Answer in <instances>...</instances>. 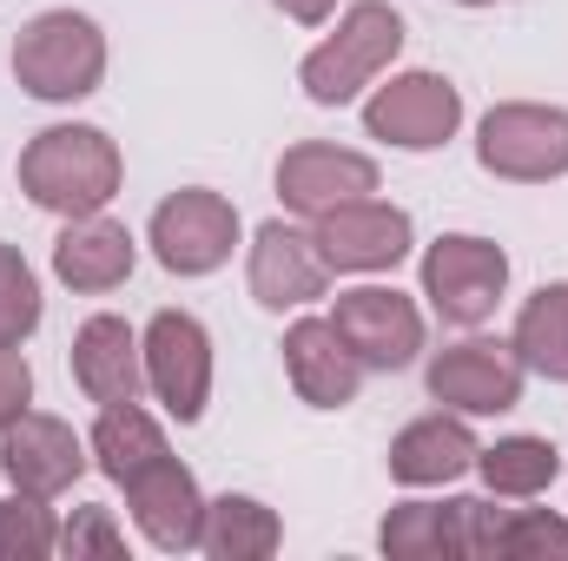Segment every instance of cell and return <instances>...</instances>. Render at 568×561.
<instances>
[{
  "instance_id": "cell-1",
  "label": "cell",
  "mask_w": 568,
  "mask_h": 561,
  "mask_svg": "<svg viewBox=\"0 0 568 561\" xmlns=\"http://www.w3.org/2000/svg\"><path fill=\"white\" fill-rule=\"evenodd\" d=\"M13 172H20V192H27L40 212H53V218H87V212H106V205L120 198L126 159H120V145L106 140L100 126L67 120V126L33 133Z\"/></svg>"
},
{
  "instance_id": "cell-2",
  "label": "cell",
  "mask_w": 568,
  "mask_h": 561,
  "mask_svg": "<svg viewBox=\"0 0 568 561\" xmlns=\"http://www.w3.org/2000/svg\"><path fill=\"white\" fill-rule=\"evenodd\" d=\"M404 53V13L390 0H357L337 13V33H324L304 67H297V86L311 106H351L364 86H377Z\"/></svg>"
},
{
  "instance_id": "cell-3",
  "label": "cell",
  "mask_w": 568,
  "mask_h": 561,
  "mask_svg": "<svg viewBox=\"0 0 568 561\" xmlns=\"http://www.w3.org/2000/svg\"><path fill=\"white\" fill-rule=\"evenodd\" d=\"M13 80L27 100H47V106H73L87 93H100L106 80V33L93 13L80 7H47L20 27L13 40Z\"/></svg>"
},
{
  "instance_id": "cell-4",
  "label": "cell",
  "mask_w": 568,
  "mask_h": 561,
  "mask_svg": "<svg viewBox=\"0 0 568 561\" xmlns=\"http://www.w3.org/2000/svg\"><path fill=\"white\" fill-rule=\"evenodd\" d=\"M476 165L509 185H549L568 178V106L542 100H503L476 126Z\"/></svg>"
},
{
  "instance_id": "cell-5",
  "label": "cell",
  "mask_w": 568,
  "mask_h": 561,
  "mask_svg": "<svg viewBox=\"0 0 568 561\" xmlns=\"http://www.w3.org/2000/svg\"><path fill=\"white\" fill-rule=\"evenodd\" d=\"M145 245L172 278H212L239 252V205L212 185H185V192L159 198V212L145 225Z\"/></svg>"
},
{
  "instance_id": "cell-6",
  "label": "cell",
  "mask_w": 568,
  "mask_h": 561,
  "mask_svg": "<svg viewBox=\"0 0 568 561\" xmlns=\"http://www.w3.org/2000/svg\"><path fill=\"white\" fill-rule=\"evenodd\" d=\"M509 290V252L496 238H476V232H443L424 252V297L429 310L456 330H476L496 317Z\"/></svg>"
},
{
  "instance_id": "cell-7",
  "label": "cell",
  "mask_w": 568,
  "mask_h": 561,
  "mask_svg": "<svg viewBox=\"0 0 568 561\" xmlns=\"http://www.w3.org/2000/svg\"><path fill=\"white\" fill-rule=\"evenodd\" d=\"M523 357L503 344V337H463V344H443L429 357L424 384L429 404L456 410V417H509L523 404Z\"/></svg>"
},
{
  "instance_id": "cell-8",
  "label": "cell",
  "mask_w": 568,
  "mask_h": 561,
  "mask_svg": "<svg viewBox=\"0 0 568 561\" xmlns=\"http://www.w3.org/2000/svg\"><path fill=\"white\" fill-rule=\"evenodd\" d=\"M145 390L165 404L172 422H199L212 404V330L192 310H152L140 330Z\"/></svg>"
},
{
  "instance_id": "cell-9",
  "label": "cell",
  "mask_w": 568,
  "mask_h": 561,
  "mask_svg": "<svg viewBox=\"0 0 568 561\" xmlns=\"http://www.w3.org/2000/svg\"><path fill=\"white\" fill-rule=\"evenodd\" d=\"M456 126H463V93H456V80H443L429 67L390 73V86H377L364 100V133L397 152H436L456 140Z\"/></svg>"
},
{
  "instance_id": "cell-10",
  "label": "cell",
  "mask_w": 568,
  "mask_h": 561,
  "mask_svg": "<svg viewBox=\"0 0 568 561\" xmlns=\"http://www.w3.org/2000/svg\"><path fill=\"white\" fill-rule=\"evenodd\" d=\"M311 238H317V252H324L331 272H357V278H371V272H397V265L410 258L417 225H410L404 205H390V198L371 192V198H351V205L311 218Z\"/></svg>"
},
{
  "instance_id": "cell-11",
  "label": "cell",
  "mask_w": 568,
  "mask_h": 561,
  "mask_svg": "<svg viewBox=\"0 0 568 561\" xmlns=\"http://www.w3.org/2000/svg\"><path fill=\"white\" fill-rule=\"evenodd\" d=\"M331 324H337V337L357 350L364 370H410V364L424 357V310H417V297H404L397 284L337 290Z\"/></svg>"
},
{
  "instance_id": "cell-12",
  "label": "cell",
  "mask_w": 568,
  "mask_h": 561,
  "mask_svg": "<svg viewBox=\"0 0 568 561\" xmlns=\"http://www.w3.org/2000/svg\"><path fill=\"white\" fill-rule=\"evenodd\" d=\"M87 462H93V449L73 436V422L47 417V410H27V417H13L0 429V476H7V489H20V496H67L80 476H87Z\"/></svg>"
},
{
  "instance_id": "cell-13",
  "label": "cell",
  "mask_w": 568,
  "mask_h": 561,
  "mask_svg": "<svg viewBox=\"0 0 568 561\" xmlns=\"http://www.w3.org/2000/svg\"><path fill=\"white\" fill-rule=\"evenodd\" d=\"M377 185H384L377 159L351 152V145L304 140L278 159V198H284V212H297V218H324V212H337L351 198H371Z\"/></svg>"
},
{
  "instance_id": "cell-14",
  "label": "cell",
  "mask_w": 568,
  "mask_h": 561,
  "mask_svg": "<svg viewBox=\"0 0 568 561\" xmlns=\"http://www.w3.org/2000/svg\"><path fill=\"white\" fill-rule=\"evenodd\" d=\"M245 284L265 310H304L331 290V265L317 252L311 232H297L291 218H265L252 232V258H245Z\"/></svg>"
},
{
  "instance_id": "cell-15",
  "label": "cell",
  "mask_w": 568,
  "mask_h": 561,
  "mask_svg": "<svg viewBox=\"0 0 568 561\" xmlns=\"http://www.w3.org/2000/svg\"><path fill=\"white\" fill-rule=\"evenodd\" d=\"M126 509L140 522V536L159 549V555H185L199 549V529H205V489L199 476L165 449L159 462H145L140 476L126 482Z\"/></svg>"
},
{
  "instance_id": "cell-16",
  "label": "cell",
  "mask_w": 568,
  "mask_h": 561,
  "mask_svg": "<svg viewBox=\"0 0 568 561\" xmlns=\"http://www.w3.org/2000/svg\"><path fill=\"white\" fill-rule=\"evenodd\" d=\"M284 377H291L297 404H311V410H344L364 390V364L337 337L331 317H297L284 330Z\"/></svg>"
},
{
  "instance_id": "cell-17",
  "label": "cell",
  "mask_w": 568,
  "mask_h": 561,
  "mask_svg": "<svg viewBox=\"0 0 568 561\" xmlns=\"http://www.w3.org/2000/svg\"><path fill=\"white\" fill-rule=\"evenodd\" d=\"M73 384L87 390V404H140L145 390V357H140V330L113 310L87 317L73 330Z\"/></svg>"
},
{
  "instance_id": "cell-18",
  "label": "cell",
  "mask_w": 568,
  "mask_h": 561,
  "mask_svg": "<svg viewBox=\"0 0 568 561\" xmlns=\"http://www.w3.org/2000/svg\"><path fill=\"white\" fill-rule=\"evenodd\" d=\"M476 429L469 417H456V410H429V417L404 422L397 436H390V482H404V489H443V482H456V476H469L476 469Z\"/></svg>"
},
{
  "instance_id": "cell-19",
  "label": "cell",
  "mask_w": 568,
  "mask_h": 561,
  "mask_svg": "<svg viewBox=\"0 0 568 561\" xmlns=\"http://www.w3.org/2000/svg\"><path fill=\"white\" fill-rule=\"evenodd\" d=\"M133 265H140V238L120 218H106V212L67 218V232L53 238V278L67 290H87V297L120 290L133 278Z\"/></svg>"
},
{
  "instance_id": "cell-20",
  "label": "cell",
  "mask_w": 568,
  "mask_h": 561,
  "mask_svg": "<svg viewBox=\"0 0 568 561\" xmlns=\"http://www.w3.org/2000/svg\"><path fill=\"white\" fill-rule=\"evenodd\" d=\"M199 549L212 561H265L284 549V522L258 496H219V502H205Z\"/></svg>"
},
{
  "instance_id": "cell-21",
  "label": "cell",
  "mask_w": 568,
  "mask_h": 561,
  "mask_svg": "<svg viewBox=\"0 0 568 561\" xmlns=\"http://www.w3.org/2000/svg\"><path fill=\"white\" fill-rule=\"evenodd\" d=\"M476 476L489 482V496H509V502H536L556 489L562 476V449L549 436H496L489 449H476Z\"/></svg>"
},
{
  "instance_id": "cell-22",
  "label": "cell",
  "mask_w": 568,
  "mask_h": 561,
  "mask_svg": "<svg viewBox=\"0 0 568 561\" xmlns=\"http://www.w3.org/2000/svg\"><path fill=\"white\" fill-rule=\"evenodd\" d=\"M87 449H93V469H100L106 482L126 489L145 462L165 456V429L145 417L140 404H106L100 422H93V436H87Z\"/></svg>"
},
{
  "instance_id": "cell-23",
  "label": "cell",
  "mask_w": 568,
  "mask_h": 561,
  "mask_svg": "<svg viewBox=\"0 0 568 561\" xmlns=\"http://www.w3.org/2000/svg\"><path fill=\"white\" fill-rule=\"evenodd\" d=\"M509 350L523 357V370L568 384V284H542L523 310H516V330H509Z\"/></svg>"
},
{
  "instance_id": "cell-24",
  "label": "cell",
  "mask_w": 568,
  "mask_h": 561,
  "mask_svg": "<svg viewBox=\"0 0 568 561\" xmlns=\"http://www.w3.org/2000/svg\"><path fill=\"white\" fill-rule=\"evenodd\" d=\"M377 549L390 561H456L449 502H397L377 529Z\"/></svg>"
},
{
  "instance_id": "cell-25",
  "label": "cell",
  "mask_w": 568,
  "mask_h": 561,
  "mask_svg": "<svg viewBox=\"0 0 568 561\" xmlns=\"http://www.w3.org/2000/svg\"><path fill=\"white\" fill-rule=\"evenodd\" d=\"M60 555V522L47 509V496H7L0 502V561H47Z\"/></svg>"
},
{
  "instance_id": "cell-26",
  "label": "cell",
  "mask_w": 568,
  "mask_h": 561,
  "mask_svg": "<svg viewBox=\"0 0 568 561\" xmlns=\"http://www.w3.org/2000/svg\"><path fill=\"white\" fill-rule=\"evenodd\" d=\"M40 310H47V297H40L33 265L20 258V245L0 238V344H27L40 330Z\"/></svg>"
},
{
  "instance_id": "cell-27",
  "label": "cell",
  "mask_w": 568,
  "mask_h": 561,
  "mask_svg": "<svg viewBox=\"0 0 568 561\" xmlns=\"http://www.w3.org/2000/svg\"><path fill=\"white\" fill-rule=\"evenodd\" d=\"M536 555H568V522L556 509H509L496 561H536Z\"/></svg>"
},
{
  "instance_id": "cell-28",
  "label": "cell",
  "mask_w": 568,
  "mask_h": 561,
  "mask_svg": "<svg viewBox=\"0 0 568 561\" xmlns=\"http://www.w3.org/2000/svg\"><path fill=\"white\" fill-rule=\"evenodd\" d=\"M60 555L73 561H120L126 555V529L113 522V509H73L60 522Z\"/></svg>"
},
{
  "instance_id": "cell-29",
  "label": "cell",
  "mask_w": 568,
  "mask_h": 561,
  "mask_svg": "<svg viewBox=\"0 0 568 561\" xmlns=\"http://www.w3.org/2000/svg\"><path fill=\"white\" fill-rule=\"evenodd\" d=\"M27 404H33V370H27L20 344H0V429L27 417Z\"/></svg>"
},
{
  "instance_id": "cell-30",
  "label": "cell",
  "mask_w": 568,
  "mask_h": 561,
  "mask_svg": "<svg viewBox=\"0 0 568 561\" xmlns=\"http://www.w3.org/2000/svg\"><path fill=\"white\" fill-rule=\"evenodd\" d=\"M284 20H297V27H324L331 13H337V0H272Z\"/></svg>"
},
{
  "instance_id": "cell-31",
  "label": "cell",
  "mask_w": 568,
  "mask_h": 561,
  "mask_svg": "<svg viewBox=\"0 0 568 561\" xmlns=\"http://www.w3.org/2000/svg\"><path fill=\"white\" fill-rule=\"evenodd\" d=\"M449 7H496V0H449Z\"/></svg>"
}]
</instances>
